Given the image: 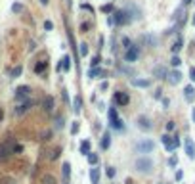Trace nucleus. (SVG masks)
Here are the masks:
<instances>
[{
  "label": "nucleus",
  "mask_w": 195,
  "mask_h": 184,
  "mask_svg": "<svg viewBox=\"0 0 195 184\" xmlns=\"http://www.w3.org/2000/svg\"><path fill=\"white\" fill-rule=\"evenodd\" d=\"M153 75L157 77V79H164V77H167L168 73H167V69H164V67H161V65H157V67L153 69Z\"/></svg>",
  "instance_id": "nucleus-15"
},
{
  "label": "nucleus",
  "mask_w": 195,
  "mask_h": 184,
  "mask_svg": "<svg viewBox=\"0 0 195 184\" xmlns=\"http://www.w3.org/2000/svg\"><path fill=\"white\" fill-rule=\"evenodd\" d=\"M16 142L13 140H4L2 144H0V159H6L8 155H12L13 152H16Z\"/></svg>",
  "instance_id": "nucleus-2"
},
{
  "label": "nucleus",
  "mask_w": 195,
  "mask_h": 184,
  "mask_svg": "<svg viewBox=\"0 0 195 184\" xmlns=\"http://www.w3.org/2000/svg\"><path fill=\"white\" fill-rule=\"evenodd\" d=\"M170 63H172V65H174V67H178V65H180V63H182V60H180V58H178V56H174V58H172V60H170Z\"/></svg>",
  "instance_id": "nucleus-30"
},
{
  "label": "nucleus",
  "mask_w": 195,
  "mask_h": 184,
  "mask_svg": "<svg viewBox=\"0 0 195 184\" xmlns=\"http://www.w3.org/2000/svg\"><path fill=\"white\" fill-rule=\"evenodd\" d=\"M125 60H126V61L138 60V48H136V46H130L128 50H126V54H125Z\"/></svg>",
  "instance_id": "nucleus-8"
},
{
  "label": "nucleus",
  "mask_w": 195,
  "mask_h": 184,
  "mask_svg": "<svg viewBox=\"0 0 195 184\" xmlns=\"http://www.w3.org/2000/svg\"><path fill=\"white\" fill-rule=\"evenodd\" d=\"M193 25H195V17H193Z\"/></svg>",
  "instance_id": "nucleus-46"
},
{
  "label": "nucleus",
  "mask_w": 195,
  "mask_h": 184,
  "mask_svg": "<svg viewBox=\"0 0 195 184\" xmlns=\"http://www.w3.org/2000/svg\"><path fill=\"white\" fill-rule=\"evenodd\" d=\"M40 2H42V4H48V0H40Z\"/></svg>",
  "instance_id": "nucleus-45"
},
{
  "label": "nucleus",
  "mask_w": 195,
  "mask_h": 184,
  "mask_svg": "<svg viewBox=\"0 0 195 184\" xmlns=\"http://www.w3.org/2000/svg\"><path fill=\"white\" fill-rule=\"evenodd\" d=\"M138 127H140V129H143V131H149L151 129V123H149V119L147 117H138Z\"/></svg>",
  "instance_id": "nucleus-13"
},
{
  "label": "nucleus",
  "mask_w": 195,
  "mask_h": 184,
  "mask_svg": "<svg viewBox=\"0 0 195 184\" xmlns=\"http://www.w3.org/2000/svg\"><path fill=\"white\" fill-rule=\"evenodd\" d=\"M190 75H191V81H195V67L190 69Z\"/></svg>",
  "instance_id": "nucleus-40"
},
{
  "label": "nucleus",
  "mask_w": 195,
  "mask_h": 184,
  "mask_svg": "<svg viewBox=\"0 0 195 184\" xmlns=\"http://www.w3.org/2000/svg\"><path fill=\"white\" fill-rule=\"evenodd\" d=\"M172 129H174V123L168 121V123H167V131H172Z\"/></svg>",
  "instance_id": "nucleus-39"
},
{
  "label": "nucleus",
  "mask_w": 195,
  "mask_h": 184,
  "mask_svg": "<svg viewBox=\"0 0 195 184\" xmlns=\"http://www.w3.org/2000/svg\"><path fill=\"white\" fill-rule=\"evenodd\" d=\"M176 163H178L176 157H170V159H168V165H170V167H176Z\"/></svg>",
  "instance_id": "nucleus-35"
},
{
  "label": "nucleus",
  "mask_w": 195,
  "mask_h": 184,
  "mask_svg": "<svg viewBox=\"0 0 195 184\" xmlns=\"http://www.w3.org/2000/svg\"><path fill=\"white\" fill-rule=\"evenodd\" d=\"M86 157H88V163H90V165H96V163H98V155H96V153H92V152H90L88 155H86Z\"/></svg>",
  "instance_id": "nucleus-26"
},
{
  "label": "nucleus",
  "mask_w": 195,
  "mask_h": 184,
  "mask_svg": "<svg viewBox=\"0 0 195 184\" xmlns=\"http://www.w3.org/2000/svg\"><path fill=\"white\" fill-rule=\"evenodd\" d=\"M191 117H193V121H195V109H193V111H191Z\"/></svg>",
  "instance_id": "nucleus-44"
},
{
  "label": "nucleus",
  "mask_w": 195,
  "mask_h": 184,
  "mask_svg": "<svg viewBox=\"0 0 195 184\" xmlns=\"http://www.w3.org/2000/svg\"><path fill=\"white\" fill-rule=\"evenodd\" d=\"M44 29L46 31H52L54 29V23H52V21H44Z\"/></svg>",
  "instance_id": "nucleus-31"
},
{
  "label": "nucleus",
  "mask_w": 195,
  "mask_h": 184,
  "mask_svg": "<svg viewBox=\"0 0 195 184\" xmlns=\"http://www.w3.org/2000/svg\"><path fill=\"white\" fill-rule=\"evenodd\" d=\"M109 146H111V134L105 132L103 136H102V148H103V150H107Z\"/></svg>",
  "instance_id": "nucleus-19"
},
{
  "label": "nucleus",
  "mask_w": 195,
  "mask_h": 184,
  "mask_svg": "<svg viewBox=\"0 0 195 184\" xmlns=\"http://www.w3.org/2000/svg\"><path fill=\"white\" fill-rule=\"evenodd\" d=\"M19 75H21V67H16L12 71V77H19Z\"/></svg>",
  "instance_id": "nucleus-34"
},
{
  "label": "nucleus",
  "mask_w": 195,
  "mask_h": 184,
  "mask_svg": "<svg viewBox=\"0 0 195 184\" xmlns=\"http://www.w3.org/2000/svg\"><path fill=\"white\" fill-rule=\"evenodd\" d=\"M184 94H186V100H187V102H193V98H195V90H193L191 84L184 88Z\"/></svg>",
  "instance_id": "nucleus-17"
},
{
  "label": "nucleus",
  "mask_w": 195,
  "mask_h": 184,
  "mask_svg": "<svg viewBox=\"0 0 195 184\" xmlns=\"http://www.w3.org/2000/svg\"><path fill=\"white\" fill-rule=\"evenodd\" d=\"M134 167H136V171H138V173L149 175L151 169H153V161H151L149 157H138V159H136V163H134Z\"/></svg>",
  "instance_id": "nucleus-1"
},
{
  "label": "nucleus",
  "mask_w": 195,
  "mask_h": 184,
  "mask_svg": "<svg viewBox=\"0 0 195 184\" xmlns=\"http://www.w3.org/2000/svg\"><path fill=\"white\" fill-rule=\"evenodd\" d=\"M44 69H46V63H44V61H40V63H37V65H34V71H37V73H42Z\"/></svg>",
  "instance_id": "nucleus-29"
},
{
  "label": "nucleus",
  "mask_w": 195,
  "mask_h": 184,
  "mask_svg": "<svg viewBox=\"0 0 195 184\" xmlns=\"http://www.w3.org/2000/svg\"><path fill=\"white\" fill-rule=\"evenodd\" d=\"M42 105H44L46 111H52V109H54V98H52V96H46L44 102H42Z\"/></svg>",
  "instance_id": "nucleus-18"
},
{
  "label": "nucleus",
  "mask_w": 195,
  "mask_h": 184,
  "mask_svg": "<svg viewBox=\"0 0 195 184\" xmlns=\"http://www.w3.org/2000/svg\"><path fill=\"white\" fill-rule=\"evenodd\" d=\"M71 132H73V134H77V132H78V125H77V123L71 127Z\"/></svg>",
  "instance_id": "nucleus-38"
},
{
  "label": "nucleus",
  "mask_w": 195,
  "mask_h": 184,
  "mask_svg": "<svg viewBox=\"0 0 195 184\" xmlns=\"http://www.w3.org/2000/svg\"><path fill=\"white\" fill-rule=\"evenodd\" d=\"M167 77H168V83H170V84H178L180 81H182V73H180V71H172V73H168Z\"/></svg>",
  "instance_id": "nucleus-10"
},
{
  "label": "nucleus",
  "mask_w": 195,
  "mask_h": 184,
  "mask_svg": "<svg viewBox=\"0 0 195 184\" xmlns=\"http://www.w3.org/2000/svg\"><path fill=\"white\" fill-rule=\"evenodd\" d=\"M23 10H25V8H23V4H19V2L12 6V12H16V13H21Z\"/></svg>",
  "instance_id": "nucleus-28"
},
{
  "label": "nucleus",
  "mask_w": 195,
  "mask_h": 184,
  "mask_svg": "<svg viewBox=\"0 0 195 184\" xmlns=\"http://www.w3.org/2000/svg\"><path fill=\"white\" fill-rule=\"evenodd\" d=\"M29 108H33V100H29V102H25V104H21L19 108H16V115H23Z\"/></svg>",
  "instance_id": "nucleus-12"
},
{
  "label": "nucleus",
  "mask_w": 195,
  "mask_h": 184,
  "mask_svg": "<svg viewBox=\"0 0 195 184\" xmlns=\"http://www.w3.org/2000/svg\"><path fill=\"white\" fill-rule=\"evenodd\" d=\"M4 184H13V180H12V178H6V180H4Z\"/></svg>",
  "instance_id": "nucleus-42"
},
{
  "label": "nucleus",
  "mask_w": 195,
  "mask_h": 184,
  "mask_svg": "<svg viewBox=\"0 0 195 184\" xmlns=\"http://www.w3.org/2000/svg\"><path fill=\"white\" fill-rule=\"evenodd\" d=\"M69 67H71V58H69V56H65L63 61L57 65V71H61V69H63V71H69Z\"/></svg>",
  "instance_id": "nucleus-14"
},
{
  "label": "nucleus",
  "mask_w": 195,
  "mask_h": 184,
  "mask_svg": "<svg viewBox=\"0 0 195 184\" xmlns=\"http://www.w3.org/2000/svg\"><path fill=\"white\" fill-rule=\"evenodd\" d=\"M40 184H57V180H56V176L52 173H44L40 176Z\"/></svg>",
  "instance_id": "nucleus-9"
},
{
  "label": "nucleus",
  "mask_w": 195,
  "mask_h": 184,
  "mask_svg": "<svg viewBox=\"0 0 195 184\" xmlns=\"http://www.w3.org/2000/svg\"><path fill=\"white\" fill-rule=\"evenodd\" d=\"M81 105H82V100L77 96V98H75V102H73V111L78 113V111H81Z\"/></svg>",
  "instance_id": "nucleus-24"
},
{
  "label": "nucleus",
  "mask_w": 195,
  "mask_h": 184,
  "mask_svg": "<svg viewBox=\"0 0 195 184\" xmlns=\"http://www.w3.org/2000/svg\"><path fill=\"white\" fill-rule=\"evenodd\" d=\"M107 176H109V178H113V176H115V169H113V167L107 169Z\"/></svg>",
  "instance_id": "nucleus-36"
},
{
  "label": "nucleus",
  "mask_w": 195,
  "mask_h": 184,
  "mask_svg": "<svg viewBox=\"0 0 195 184\" xmlns=\"http://www.w3.org/2000/svg\"><path fill=\"white\" fill-rule=\"evenodd\" d=\"M180 50H182V39H178L174 42V46H172V52H174V54H178Z\"/></svg>",
  "instance_id": "nucleus-25"
},
{
  "label": "nucleus",
  "mask_w": 195,
  "mask_h": 184,
  "mask_svg": "<svg viewBox=\"0 0 195 184\" xmlns=\"http://www.w3.org/2000/svg\"><path fill=\"white\" fill-rule=\"evenodd\" d=\"M69 175H71V165H69V163H63V176H65V182H69Z\"/></svg>",
  "instance_id": "nucleus-23"
},
{
  "label": "nucleus",
  "mask_w": 195,
  "mask_h": 184,
  "mask_svg": "<svg viewBox=\"0 0 195 184\" xmlns=\"http://www.w3.org/2000/svg\"><path fill=\"white\" fill-rule=\"evenodd\" d=\"M153 148H155L153 140H142V142L136 144V150L140 153H149V152H153Z\"/></svg>",
  "instance_id": "nucleus-3"
},
{
  "label": "nucleus",
  "mask_w": 195,
  "mask_h": 184,
  "mask_svg": "<svg viewBox=\"0 0 195 184\" xmlns=\"http://www.w3.org/2000/svg\"><path fill=\"white\" fill-rule=\"evenodd\" d=\"M57 155H60V150H54V153H52V159H57Z\"/></svg>",
  "instance_id": "nucleus-41"
},
{
  "label": "nucleus",
  "mask_w": 195,
  "mask_h": 184,
  "mask_svg": "<svg viewBox=\"0 0 195 184\" xmlns=\"http://www.w3.org/2000/svg\"><path fill=\"white\" fill-rule=\"evenodd\" d=\"M115 102H117L119 105H126L128 104V96L125 94V92H117V94H115Z\"/></svg>",
  "instance_id": "nucleus-11"
},
{
  "label": "nucleus",
  "mask_w": 195,
  "mask_h": 184,
  "mask_svg": "<svg viewBox=\"0 0 195 184\" xmlns=\"http://www.w3.org/2000/svg\"><path fill=\"white\" fill-rule=\"evenodd\" d=\"M81 54H82V56L88 54V44H81Z\"/></svg>",
  "instance_id": "nucleus-33"
},
{
  "label": "nucleus",
  "mask_w": 195,
  "mask_h": 184,
  "mask_svg": "<svg viewBox=\"0 0 195 184\" xmlns=\"http://www.w3.org/2000/svg\"><path fill=\"white\" fill-rule=\"evenodd\" d=\"M109 113V121H111V127H115V129H122V125H121V119L117 117V111H115L113 108L107 111Z\"/></svg>",
  "instance_id": "nucleus-5"
},
{
  "label": "nucleus",
  "mask_w": 195,
  "mask_h": 184,
  "mask_svg": "<svg viewBox=\"0 0 195 184\" xmlns=\"http://www.w3.org/2000/svg\"><path fill=\"white\" fill-rule=\"evenodd\" d=\"M132 84H134V86H140V88H147L149 86V81H146V79H134Z\"/></svg>",
  "instance_id": "nucleus-20"
},
{
  "label": "nucleus",
  "mask_w": 195,
  "mask_h": 184,
  "mask_svg": "<svg viewBox=\"0 0 195 184\" xmlns=\"http://www.w3.org/2000/svg\"><path fill=\"white\" fill-rule=\"evenodd\" d=\"M98 178H99V171H98V169H92V171H90V180H92V184H98Z\"/></svg>",
  "instance_id": "nucleus-21"
},
{
  "label": "nucleus",
  "mask_w": 195,
  "mask_h": 184,
  "mask_svg": "<svg viewBox=\"0 0 195 184\" xmlns=\"http://www.w3.org/2000/svg\"><path fill=\"white\" fill-rule=\"evenodd\" d=\"M2 117H4V113H2V109H0V121H2Z\"/></svg>",
  "instance_id": "nucleus-43"
},
{
  "label": "nucleus",
  "mask_w": 195,
  "mask_h": 184,
  "mask_svg": "<svg viewBox=\"0 0 195 184\" xmlns=\"http://www.w3.org/2000/svg\"><path fill=\"white\" fill-rule=\"evenodd\" d=\"M102 10H103V12L107 13V12H111V10H113V6H111V4H105V6H103V8H102Z\"/></svg>",
  "instance_id": "nucleus-37"
},
{
  "label": "nucleus",
  "mask_w": 195,
  "mask_h": 184,
  "mask_svg": "<svg viewBox=\"0 0 195 184\" xmlns=\"http://www.w3.org/2000/svg\"><path fill=\"white\" fill-rule=\"evenodd\" d=\"M102 73H103V71H102L99 67H94V69H90V71H88V77H90V79H96V77L102 75Z\"/></svg>",
  "instance_id": "nucleus-22"
},
{
  "label": "nucleus",
  "mask_w": 195,
  "mask_h": 184,
  "mask_svg": "<svg viewBox=\"0 0 195 184\" xmlns=\"http://www.w3.org/2000/svg\"><path fill=\"white\" fill-rule=\"evenodd\" d=\"M128 21H130V17H128V12H125V10L115 12V23H119V25H126Z\"/></svg>",
  "instance_id": "nucleus-4"
},
{
  "label": "nucleus",
  "mask_w": 195,
  "mask_h": 184,
  "mask_svg": "<svg viewBox=\"0 0 195 184\" xmlns=\"http://www.w3.org/2000/svg\"><path fill=\"white\" fill-rule=\"evenodd\" d=\"M29 92H31V88L25 86V84H23V86H19V88L16 90V100H17V102H21L23 98H27V96H29Z\"/></svg>",
  "instance_id": "nucleus-7"
},
{
  "label": "nucleus",
  "mask_w": 195,
  "mask_h": 184,
  "mask_svg": "<svg viewBox=\"0 0 195 184\" xmlns=\"http://www.w3.org/2000/svg\"><path fill=\"white\" fill-rule=\"evenodd\" d=\"M81 152L88 155V153H90V142H82V144H81Z\"/></svg>",
  "instance_id": "nucleus-27"
},
{
  "label": "nucleus",
  "mask_w": 195,
  "mask_h": 184,
  "mask_svg": "<svg viewBox=\"0 0 195 184\" xmlns=\"http://www.w3.org/2000/svg\"><path fill=\"white\" fill-rule=\"evenodd\" d=\"M186 153L190 159H195V144L191 138H186Z\"/></svg>",
  "instance_id": "nucleus-6"
},
{
  "label": "nucleus",
  "mask_w": 195,
  "mask_h": 184,
  "mask_svg": "<svg viewBox=\"0 0 195 184\" xmlns=\"http://www.w3.org/2000/svg\"><path fill=\"white\" fill-rule=\"evenodd\" d=\"M161 140H163V144H164V148H167L168 152H172V150H174V144H172V136H168V134H164V136H163Z\"/></svg>",
  "instance_id": "nucleus-16"
},
{
  "label": "nucleus",
  "mask_w": 195,
  "mask_h": 184,
  "mask_svg": "<svg viewBox=\"0 0 195 184\" xmlns=\"http://www.w3.org/2000/svg\"><path fill=\"white\" fill-rule=\"evenodd\" d=\"M90 63H92L94 67H98V65H99V56H94V58H92V61H90Z\"/></svg>",
  "instance_id": "nucleus-32"
}]
</instances>
